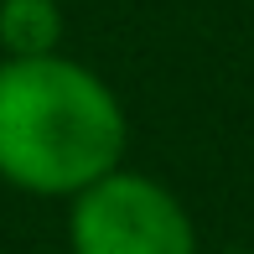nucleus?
I'll list each match as a JSON object with an SVG mask.
<instances>
[{"label":"nucleus","mask_w":254,"mask_h":254,"mask_svg":"<svg viewBox=\"0 0 254 254\" xmlns=\"http://www.w3.org/2000/svg\"><path fill=\"white\" fill-rule=\"evenodd\" d=\"M130 120L94 67L63 52L0 57V182L26 197H78L125 166Z\"/></svg>","instance_id":"nucleus-1"},{"label":"nucleus","mask_w":254,"mask_h":254,"mask_svg":"<svg viewBox=\"0 0 254 254\" xmlns=\"http://www.w3.org/2000/svg\"><path fill=\"white\" fill-rule=\"evenodd\" d=\"M67 202L73 254H197V228L182 197L145 171L114 166Z\"/></svg>","instance_id":"nucleus-2"},{"label":"nucleus","mask_w":254,"mask_h":254,"mask_svg":"<svg viewBox=\"0 0 254 254\" xmlns=\"http://www.w3.org/2000/svg\"><path fill=\"white\" fill-rule=\"evenodd\" d=\"M63 47V5L57 0H0V52L47 57Z\"/></svg>","instance_id":"nucleus-3"},{"label":"nucleus","mask_w":254,"mask_h":254,"mask_svg":"<svg viewBox=\"0 0 254 254\" xmlns=\"http://www.w3.org/2000/svg\"><path fill=\"white\" fill-rule=\"evenodd\" d=\"M223 254H254V249H223Z\"/></svg>","instance_id":"nucleus-4"}]
</instances>
